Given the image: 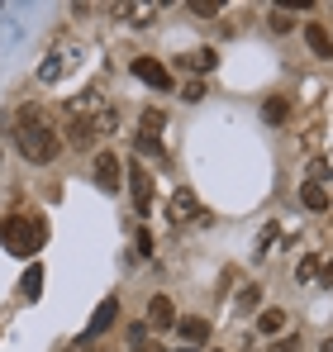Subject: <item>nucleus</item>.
I'll return each instance as SVG.
<instances>
[{
  "label": "nucleus",
  "instance_id": "f257e3e1",
  "mask_svg": "<svg viewBox=\"0 0 333 352\" xmlns=\"http://www.w3.org/2000/svg\"><path fill=\"white\" fill-rule=\"evenodd\" d=\"M14 148H19L24 162L48 167V162L57 157V148H62V138H57V129L48 124V119H39V124H14Z\"/></svg>",
  "mask_w": 333,
  "mask_h": 352
},
{
  "label": "nucleus",
  "instance_id": "f03ea898",
  "mask_svg": "<svg viewBox=\"0 0 333 352\" xmlns=\"http://www.w3.org/2000/svg\"><path fill=\"white\" fill-rule=\"evenodd\" d=\"M0 243H5L14 257H34L39 243H43V224H39V219H24V214H5V219H0Z\"/></svg>",
  "mask_w": 333,
  "mask_h": 352
},
{
  "label": "nucleus",
  "instance_id": "7ed1b4c3",
  "mask_svg": "<svg viewBox=\"0 0 333 352\" xmlns=\"http://www.w3.org/2000/svg\"><path fill=\"white\" fill-rule=\"evenodd\" d=\"M166 219H171V224H195V219H200V200H195L191 186H176V190H171V200H166Z\"/></svg>",
  "mask_w": 333,
  "mask_h": 352
},
{
  "label": "nucleus",
  "instance_id": "20e7f679",
  "mask_svg": "<svg viewBox=\"0 0 333 352\" xmlns=\"http://www.w3.org/2000/svg\"><path fill=\"white\" fill-rule=\"evenodd\" d=\"M133 76L148 81L153 91H171V72H166L158 58H133Z\"/></svg>",
  "mask_w": 333,
  "mask_h": 352
},
{
  "label": "nucleus",
  "instance_id": "39448f33",
  "mask_svg": "<svg viewBox=\"0 0 333 352\" xmlns=\"http://www.w3.org/2000/svg\"><path fill=\"white\" fill-rule=\"evenodd\" d=\"M148 329H176V305L166 295H153L148 300Z\"/></svg>",
  "mask_w": 333,
  "mask_h": 352
},
{
  "label": "nucleus",
  "instance_id": "423d86ee",
  "mask_svg": "<svg viewBox=\"0 0 333 352\" xmlns=\"http://www.w3.org/2000/svg\"><path fill=\"white\" fill-rule=\"evenodd\" d=\"M91 172H96V186H100V190H119V157H114V153H100Z\"/></svg>",
  "mask_w": 333,
  "mask_h": 352
},
{
  "label": "nucleus",
  "instance_id": "0eeeda50",
  "mask_svg": "<svg viewBox=\"0 0 333 352\" xmlns=\"http://www.w3.org/2000/svg\"><path fill=\"white\" fill-rule=\"evenodd\" d=\"M300 205H305V210H314V214H324V210H329V186L305 181V186H300Z\"/></svg>",
  "mask_w": 333,
  "mask_h": 352
},
{
  "label": "nucleus",
  "instance_id": "6e6552de",
  "mask_svg": "<svg viewBox=\"0 0 333 352\" xmlns=\"http://www.w3.org/2000/svg\"><path fill=\"white\" fill-rule=\"evenodd\" d=\"M305 43H310L314 58H333V38H329L324 24H305Z\"/></svg>",
  "mask_w": 333,
  "mask_h": 352
},
{
  "label": "nucleus",
  "instance_id": "1a4fd4ad",
  "mask_svg": "<svg viewBox=\"0 0 333 352\" xmlns=\"http://www.w3.org/2000/svg\"><path fill=\"white\" fill-rule=\"evenodd\" d=\"M176 333L186 338V348H195V343H205V338H210V324L191 314V319H176Z\"/></svg>",
  "mask_w": 333,
  "mask_h": 352
},
{
  "label": "nucleus",
  "instance_id": "9d476101",
  "mask_svg": "<svg viewBox=\"0 0 333 352\" xmlns=\"http://www.w3.org/2000/svg\"><path fill=\"white\" fill-rule=\"evenodd\" d=\"M129 186H133V205H138V214L148 210V200H153V181H148V172L133 162V176H129Z\"/></svg>",
  "mask_w": 333,
  "mask_h": 352
},
{
  "label": "nucleus",
  "instance_id": "9b49d317",
  "mask_svg": "<svg viewBox=\"0 0 333 352\" xmlns=\"http://www.w3.org/2000/svg\"><path fill=\"white\" fill-rule=\"evenodd\" d=\"M67 110H72V119H86V115H100L105 105H100V91H81V96H76Z\"/></svg>",
  "mask_w": 333,
  "mask_h": 352
},
{
  "label": "nucleus",
  "instance_id": "f8f14e48",
  "mask_svg": "<svg viewBox=\"0 0 333 352\" xmlns=\"http://www.w3.org/2000/svg\"><path fill=\"white\" fill-rule=\"evenodd\" d=\"M67 143H72V148H91V143H96L91 119H72V124H67Z\"/></svg>",
  "mask_w": 333,
  "mask_h": 352
},
{
  "label": "nucleus",
  "instance_id": "ddd939ff",
  "mask_svg": "<svg viewBox=\"0 0 333 352\" xmlns=\"http://www.w3.org/2000/svg\"><path fill=\"white\" fill-rule=\"evenodd\" d=\"M262 119H267V124H286V119H290V100H286V96H267V100H262Z\"/></svg>",
  "mask_w": 333,
  "mask_h": 352
},
{
  "label": "nucleus",
  "instance_id": "4468645a",
  "mask_svg": "<svg viewBox=\"0 0 333 352\" xmlns=\"http://www.w3.org/2000/svg\"><path fill=\"white\" fill-rule=\"evenodd\" d=\"M114 314H119V300H105V305H100V309H96V319H91V338H96V333H105V329H110V324H114Z\"/></svg>",
  "mask_w": 333,
  "mask_h": 352
},
{
  "label": "nucleus",
  "instance_id": "2eb2a0df",
  "mask_svg": "<svg viewBox=\"0 0 333 352\" xmlns=\"http://www.w3.org/2000/svg\"><path fill=\"white\" fill-rule=\"evenodd\" d=\"M319 272H324V262H319V257L310 252V257H300V267H295V281H300V286H310V281H314Z\"/></svg>",
  "mask_w": 333,
  "mask_h": 352
},
{
  "label": "nucleus",
  "instance_id": "dca6fc26",
  "mask_svg": "<svg viewBox=\"0 0 333 352\" xmlns=\"http://www.w3.org/2000/svg\"><path fill=\"white\" fill-rule=\"evenodd\" d=\"M181 67H186V72H210V67H215V48H200V53H186V58H181Z\"/></svg>",
  "mask_w": 333,
  "mask_h": 352
},
{
  "label": "nucleus",
  "instance_id": "f3484780",
  "mask_svg": "<svg viewBox=\"0 0 333 352\" xmlns=\"http://www.w3.org/2000/svg\"><path fill=\"white\" fill-rule=\"evenodd\" d=\"M91 129H96V133H100V138H105V133H114V129H119V110H114V105H105V110H100V115L91 119Z\"/></svg>",
  "mask_w": 333,
  "mask_h": 352
},
{
  "label": "nucleus",
  "instance_id": "a211bd4d",
  "mask_svg": "<svg viewBox=\"0 0 333 352\" xmlns=\"http://www.w3.org/2000/svg\"><path fill=\"white\" fill-rule=\"evenodd\" d=\"M281 329H286V314L281 309H262L257 314V333H281Z\"/></svg>",
  "mask_w": 333,
  "mask_h": 352
},
{
  "label": "nucleus",
  "instance_id": "6ab92c4d",
  "mask_svg": "<svg viewBox=\"0 0 333 352\" xmlns=\"http://www.w3.org/2000/svg\"><path fill=\"white\" fill-rule=\"evenodd\" d=\"M158 10H162L158 0H153V5H124V14H133V24H138V29H143V24H153V14H158Z\"/></svg>",
  "mask_w": 333,
  "mask_h": 352
},
{
  "label": "nucleus",
  "instance_id": "aec40b11",
  "mask_svg": "<svg viewBox=\"0 0 333 352\" xmlns=\"http://www.w3.org/2000/svg\"><path fill=\"white\" fill-rule=\"evenodd\" d=\"M133 148H138L143 157H162V143H158V133H133Z\"/></svg>",
  "mask_w": 333,
  "mask_h": 352
},
{
  "label": "nucleus",
  "instance_id": "412c9836",
  "mask_svg": "<svg viewBox=\"0 0 333 352\" xmlns=\"http://www.w3.org/2000/svg\"><path fill=\"white\" fill-rule=\"evenodd\" d=\"M267 24H272V29H277V34H286V29H290V24H295V19H290V10H286V5H277V10H272V14H267Z\"/></svg>",
  "mask_w": 333,
  "mask_h": 352
},
{
  "label": "nucleus",
  "instance_id": "4be33fe9",
  "mask_svg": "<svg viewBox=\"0 0 333 352\" xmlns=\"http://www.w3.org/2000/svg\"><path fill=\"white\" fill-rule=\"evenodd\" d=\"M39 286H43V272H39V267H29V276H24V295H29V300H39Z\"/></svg>",
  "mask_w": 333,
  "mask_h": 352
},
{
  "label": "nucleus",
  "instance_id": "5701e85b",
  "mask_svg": "<svg viewBox=\"0 0 333 352\" xmlns=\"http://www.w3.org/2000/svg\"><path fill=\"white\" fill-rule=\"evenodd\" d=\"M181 100H186V105H195V100H205V86H200V81H191V86L181 91Z\"/></svg>",
  "mask_w": 333,
  "mask_h": 352
},
{
  "label": "nucleus",
  "instance_id": "b1692460",
  "mask_svg": "<svg viewBox=\"0 0 333 352\" xmlns=\"http://www.w3.org/2000/svg\"><path fill=\"white\" fill-rule=\"evenodd\" d=\"M153 129H162V110H143V133H153Z\"/></svg>",
  "mask_w": 333,
  "mask_h": 352
},
{
  "label": "nucleus",
  "instance_id": "393cba45",
  "mask_svg": "<svg viewBox=\"0 0 333 352\" xmlns=\"http://www.w3.org/2000/svg\"><path fill=\"white\" fill-rule=\"evenodd\" d=\"M257 300H262V291H257V286H248V291L238 295V309H253V305H257Z\"/></svg>",
  "mask_w": 333,
  "mask_h": 352
},
{
  "label": "nucleus",
  "instance_id": "a878e982",
  "mask_svg": "<svg viewBox=\"0 0 333 352\" xmlns=\"http://www.w3.org/2000/svg\"><path fill=\"white\" fill-rule=\"evenodd\" d=\"M191 10H195V14H215V10H219V0H195Z\"/></svg>",
  "mask_w": 333,
  "mask_h": 352
},
{
  "label": "nucleus",
  "instance_id": "bb28decb",
  "mask_svg": "<svg viewBox=\"0 0 333 352\" xmlns=\"http://www.w3.org/2000/svg\"><path fill=\"white\" fill-rule=\"evenodd\" d=\"M272 352H295V333H290V338H277V343H272Z\"/></svg>",
  "mask_w": 333,
  "mask_h": 352
},
{
  "label": "nucleus",
  "instance_id": "cd10ccee",
  "mask_svg": "<svg viewBox=\"0 0 333 352\" xmlns=\"http://www.w3.org/2000/svg\"><path fill=\"white\" fill-rule=\"evenodd\" d=\"M129 352H162V348H158V343H133Z\"/></svg>",
  "mask_w": 333,
  "mask_h": 352
},
{
  "label": "nucleus",
  "instance_id": "c85d7f7f",
  "mask_svg": "<svg viewBox=\"0 0 333 352\" xmlns=\"http://www.w3.org/2000/svg\"><path fill=\"white\" fill-rule=\"evenodd\" d=\"M319 352H333V338H324V343H319Z\"/></svg>",
  "mask_w": 333,
  "mask_h": 352
},
{
  "label": "nucleus",
  "instance_id": "c756f323",
  "mask_svg": "<svg viewBox=\"0 0 333 352\" xmlns=\"http://www.w3.org/2000/svg\"><path fill=\"white\" fill-rule=\"evenodd\" d=\"M324 281H333V262H329V267H324Z\"/></svg>",
  "mask_w": 333,
  "mask_h": 352
},
{
  "label": "nucleus",
  "instance_id": "7c9ffc66",
  "mask_svg": "<svg viewBox=\"0 0 333 352\" xmlns=\"http://www.w3.org/2000/svg\"><path fill=\"white\" fill-rule=\"evenodd\" d=\"M176 352H195V348H176Z\"/></svg>",
  "mask_w": 333,
  "mask_h": 352
}]
</instances>
